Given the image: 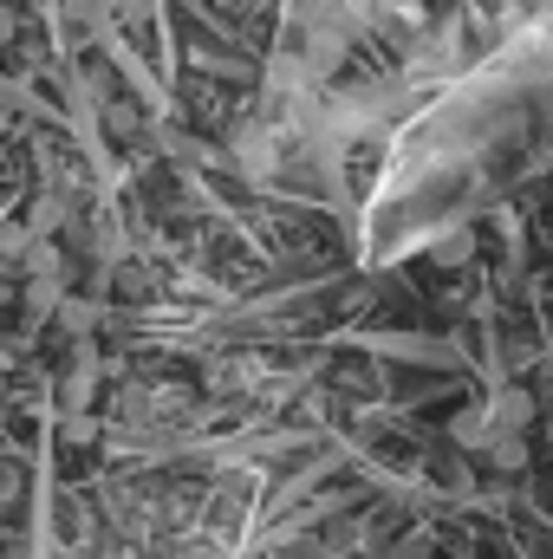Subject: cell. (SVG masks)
Returning a JSON list of instances; mask_svg holds the SVG:
<instances>
[{
    "label": "cell",
    "mask_w": 553,
    "mask_h": 559,
    "mask_svg": "<svg viewBox=\"0 0 553 559\" xmlns=\"http://www.w3.org/2000/svg\"><path fill=\"white\" fill-rule=\"evenodd\" d=\"M482 417H489V429H521V436H528V423H534V397H528L521 384H502V391L482 404Z\"/></svg>",
    "instance_id": "1"
},
{
    "label": "cell",
    "mask_w": 553,
    "mask_h": 559,
    "mask_svg": "<svg viewBox=\"0 0 553 559\" xmlns=\"http://www.w3.org/2000/svg\"><path fill=\"white\" fill-rule=\"evenodd\" d=\"M449 436H456V442H462V449H475V455H482V449H489V436H495V429H489V417H482V411H462V417L449 423Z\"/></svg>",
    "instance_id": "7"
},
{
    "label": "cell",
    "mask_w": 553,
    "mask_h": 559,
    "mask_svg": "<svg viewBox=\"0 0 553 559\" xmlns=\"http://www.w3.org/2000/svg\"><path fill=\"white\" fill-rule=\"evenodd\" d=\"M26 248H33V228H26V222H0V274H7V280L20 274Z\"/></svg>",
    "instance_id": "6"
},
{
    "label": "cell",
    "mask_w": 553,
    "mask_h": 559,
    "mask_svg": "<svg viewBox=\"0 0 553 559\" xmlns=\"http://www.w3.org/2000/svg\"><path fill=\"white\" fill-rule=\"evenodd\" d=\"M430 254H436V267H462V261L475 254V235H469V228H456V235H443Z\"/></svg>",
    "instance_id": "8"
},
{
    "label": "cell",
    "mask_w": 553,
    "mask_h": 559,
    "mask_svg": "<svg viewBox=\"0 0 553 559\" xmlns=\"http://www.w3.org/2000/svg\"><path fill=\"white\" fill-rule=\"evenodd\" d=\"M13 39H20V13L0 0V46H13Z\"/></svg>",
    "instance_id": "10"
},
{
    "label": "cell",
    "mask_w": 553,
    "mask_h": 559,
    "mask_svg": "<svg viewBox=\"0 0 553 559\" xmlns=\"http://www.w3.org/2000/svg\"><path fill=\"white\" fill-rule=\"evenodd\" d=\"M66 293H72L66 280H26V286H20V299H26V319H33V325H39V319H52Z\"/></svg>",
    "instance_id": "3"
},
{
    "label": "cell",
    "mask_w": 553,
    "mask_h": 559,
    "mask_svg": "<svg viewBox=\"0 0 553 559\" xmlns=\"http://www.w3.org/2000/svg\"><path fill=\"white\" fill-rule=\"evenodd\" d=\"M228 7H248V0H228Z\"/></svg>",
    "instance_id": "11"
},
{
    "label": "cell",
    "mask_w": 553,
    "mask_h": 559,
    "mask_svg": "<svg viewBox=\"0 0 553 559\" xmlns=\"http://www.w3.org/2000/svg\"><path fill=\"white\" fill-rule=\"evenodd\" d=\"M52 319H59V332H66V338H85V332L105 319V306H98V299H72V293H66Z\"/></svg>",
    "instance_id": "4"
},
{
    "label": "cell",
    "mask_w": 553,
    "mask_h": 559,
    "mask_svg": "<svg viewBox=\"0 0 553 559\" xmlns=\"http://www.w3.org/2000/svg\"><path fill=\"white\" fill-rule=\"evenodd\" d=\"M261 384V365L255 358H222V365H209V391L215 397H242V391H255Z\"/></svg>",
    "instance_id": "2"
},
{
    "label": "cell",
    "mask_w": 553,
    "mask_h": 559,
    "mask_svg": "<svg viewBox=\"0 0 553 559\" xmlns=\"http://www.w3.org/2000/svg\"><path fill=\"white\" fill-rule=\"evenodd\" d=\"M482 455H489L502 475H515V468H528V436H521V429H495Z\"/></svg>",
    "instance_id": "5"
},
{
    "label": "cell",
    "mask_w": 553,
    "mask_h": 559,
    "mask_svg": "<svg viewBox=\"0 0 553 559\" xmlns=\"http://www.w3.org/2000/svg\"><path fill=\"white\" fill-rule=\"evenodd\" d=\"M59 436H66L72 449H85V442H98V417H85V411H66V423H59Z\"/></svg>",
    "instance_id": "9"
}]
</instances>
